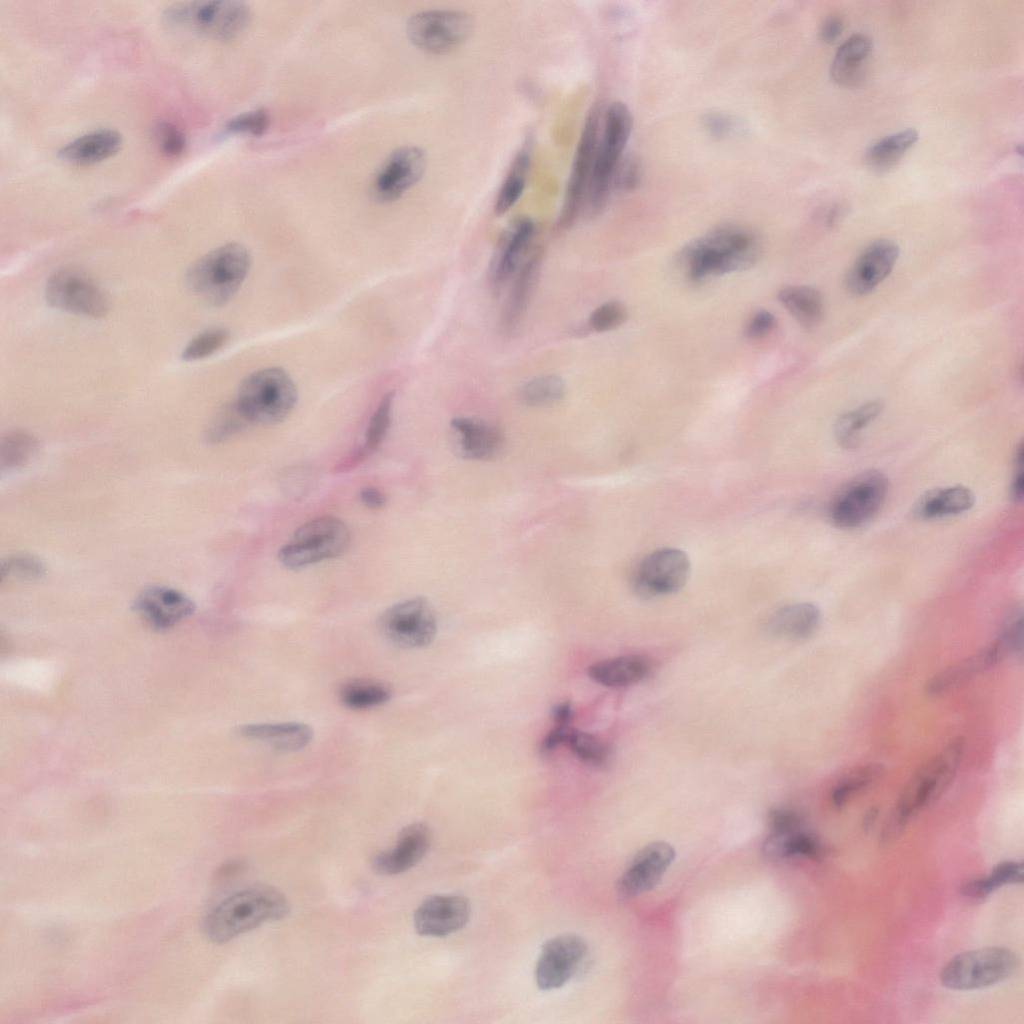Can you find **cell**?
<instances>
[{
	"instance_id": "cell-1",
	"label": "cell",
	"mask_w": 1024,
	"mask_h": 1024,
	"mask_svg": "<svg viewBox=\"0 0 1024 1024\" xmlns=\"http://www.w3.org/2000/svg\"><path fill=\"white\" fill-rule=\"evenodd\" d=\"M762 253L758 236L749 228L723 224L691 240L680 252L688 276L701 281L708 276L749 269Z\"/></svg>"
},
{
	"instance_id": "cell-2",
	"label": "cell",
	"mask_w": 1024,
	"mask_h": 1024,
	"mask_svg": "<svg viewBox=\"0 0 1024 1024\" xmlns=\"http://www.w3.org/2000/svg\"><path fill=\"white\" fill-rule=\"evenodd\" d=\"M289 911V903L278 889L253 885L214 906L204 917L202 930L210 941L222 944L266 922L280 920Z\"/></svg>"
},
{
	"instance_id": "cell-3",
	"label": "cell",
	"mask_w": 1024,
	"mask_h": 1024,
	"mask_svg": "<svg viewBox=\"0 0 1024 1024\" xmlns=\"http://www.w3.org/2000/svg\"><path fill=\"white\" fill-rule=\"evenodd\" d=\"M633 119L629 108L620 101L611 103L601 117L594 164L585 203L589 216L602 212L612 188L615 171L632 131Z\"/></svg>"
},
{
	"instance_id": "cell-4",
	"label": "cell",
	"mask_w": 1024,
	"mask_h": 1024,
	"mask_svg": "<svg viewBox=\"0 0 1024 1024\" xmlns=\"http://www.w3.org/2000/svg\"><path fill=\"white\" fill-rule=\"evenodd\" d=\"M251 268V255L239 243H227L208 252L189 268L186 282L199 298L214 306L226 304L237 293Z\"/></svg>"
},
{
	"instance_id": "cell-5",
	"label": "cell",
	"mask_w": 1024,
	"mask_h": 1024,
	"mask_svg": "<svg viewBox=\"0 0 1024 1024\" xmlns=\"http://www.w3.org/2000/svg\"><path fill=\"white\" fill-rule=\"evenodd\" d=\"M163 17L165 23L174 29L192 31L227 42L237 38L247 28L251 11L241 1H189L169 6Z\"/></svg>"
},
{
	"instance_id": "cell-6",
	"label": "cell",
	"mask_w": 1024,
	"mask_h": 1024,
	"mask_svg": "<svg viewBox=\"0 0 1024 1024\" xmlns=\"http://www.w3.org/2000/svg\"><path fill=\"white\" fill-rule=\"evenodd\" d=\"M297 396V387L289 374L271 367L245 378L235 402L251 424H275L291 413Z\"/></svg>"
},
{
	"instance_id": "cell-7",
	"label": "cell",
	"mask_w": 1024,
	"mask_h": 1024,
	"mask_svg": "<svg viewBox=\"0 0 1024 1024\" xmlns=\"http://www.w3.org/2000/svg\"><path fill=\"white\" fill-rule=\"evenodd\" d=\"M350 538V530L341 519L331 515L317 517L294 532L279 550L278 559L286 568L300 569L340 556L348 548Z\"/></svg>"
},
{
	"instance_id": "cell-8",
	"label": "cell",
	"mask_w": 1024,
	"mask_h": 1024,
	"mask_svg": "<svg viewBox=\"0 0 1024 1024\" xmlns=\"http://www.w3.org/2000/svg\"><path fill=\"white\" fill-rule=\"evenodd\" d=\"M964 746L963 737L951 739L916 772L905 787L891 820L903 827L912 813L934 802L945 792L956 776Z\"/></svg>"
},
{
	"instance_id": "cell-9",
	"label": "cell",
	"mask_w": 1024,
	"mask_h": 1024,
	"mask_svg": "<svg viewBox=\"0 0 1024 1024\" xmlns=\"http://www.w3.org/2000/svg\"><path fill=\"white\" fill-rule=\"evenodd\" d=\"M1017 967V957L1009 949L988 947L953 957L942 969V984L954 990H973L995 985L1007 979Z\"/></svg>"
},
{
	"instance_id": "cell-10",
	"label": "cell",
	"mask_w": 1024,
	"mask_h": 1024,
	"mask_svg": "<svg viewBox=\"0 0 1024 1024\" xmlns=\"http://www.w3.org/2000/svg\"><path fill=\"white\" fill-rule=\"evenodd\" d=\"M889 481L880 471H867L849 481L833 497L828 515L839 528H856L870 521L886 500Z\"/></svg>"
},
{
	"instance_id": "cell-11",
	"label": "cell",
	"mask_w": 1024,
	"mask_h": 1024,
	"mask_svg": "<svg viewBox=\"0 0 1024 1024\" xmlns=\"http://www.w3.org/2000/svg\"><path fill=\"white\" fill-rule=\"evenodd\" d=\"M473 21L457 10H426L412 15L406 24L409 41L430 54H444L461 46L471 35Z\"/></svg>"
},
{
	"instance_id": "cell-12",
	"label": "cell",
	"mask_w": 1024,
	"mask_h": 1024,
	"mask_svg": "<svg viewBox=\"0 0 1024 1024\" xmlns=\"http://www.w3.org/2000/svg\"><path fill=\"white\" fill-rule=\"evenodd\" d=\"M382 634L403 648H422L429 645L437 633V619L430 603L417 596L395 603L380 616Z\"/></svg>"
},
{
	"instance_id": "cell-13",
	"label": "cell",
	"mask_w": 1024,
	"mask_h": 1024,
	"mask_svg": "<svg viewBox=\"0 0 1024 1024\" xmlns=\"http://www.w3.org/2000/svg\"><path fill=\"white\" fill-rule=\"evenodd\" d=\"M45 297L56 309L86 317H103L109 309L108 299L100 287L75 268L55 271L47 281Z\"/></svg>"
},
{
	"instance_id": "cell-14",
	"label": "cell",
	"mask_w": 1024,
	"mask_h": 1024,
	"mask_svg": "<svg viewBox=\"0 0 1024 1024\" xmlns=\"http://www.w3.org/2000/svg\"><path fill=\"white\" fill-rule=\"evenodd\" d=\"M690 574L688 556L677 548H662L644 557L631 575V586L641 597L656 598L679 591Z\"/></svg>"
},
{
	"instance_id": "cell-15",
	"label": "cell",
	"mask_w": 1024,
	"mask_h": 1024,
	"mask_svg": "<svg viewBox=\"0 0 1024 1024\" xmlns=\"http://www.w3.org/2000/svg\"><path fill=\"white\" fill-rule=\"evenodd\" d=\"M601 112V109L595 106L586 118L557 223L560 229H568L574 224L585 203L600 131Z\"/></svg>"
},
{
	"instance_id": "cell-16",
	"label": "cell",
	"mask_w": 1024,
	"mask_h": 1024,
	"mask_svg": "<svg viewBox=\"0 0 1024 1024\" xmlns=\"http://www.w3.org/2000/svg\"><path fill=\"white\" fill-rule=\"evenodd\" d=\"M586 954L587 945L580 936L563 934L549 939L536 964L537 986L545 991L562 987L575 975Z\"/></svg>"
},
{
	"instance_id": "cell-17",
	"label": "cell",
	"mask_w": 1024,
	"mask_h": 1024,
	"mask_svg": "<svg viewBox=\"0 0 1024 1024\" xmlns=\"http://www.w3.org/2000/svg\"><path fill=\"white\" fill-rule=\"evenodd\" d=\"M426 155L416 146H402L392 151L378 169L372 182L373 196L381 202L401 197L423 176Z\"/></svg>"
},
{
	"instance_id": "cell-18",
	"label": "cell",
	"mask_w": 1024,
	"mask_h": 1024,
	"mask_svg": "<svg viewBox=\"0 0 1024 1024\" xmlns=\"http://www.w3.org/2000/svg\"><path fill=\"white\" fill-rule=\"evenodd\" d=\"M469 917L470 904L465 897L437 894L427 897L417 907L413 923L419 935L445 937L462 929Z\"/></svg>"
},
{
	"instance_id": "cell-19",
	"label": "cell",
	"mask_w": 1024,
	"mask_h": 1024,
	"mask_svg": "<svg viewBox=\"0 0 1024 1024\" xmlns=\"http://www.w3.org/2000/svg\"><path fill=\"white\" fill-rule=\"evenodd\" d=\"M899 247L892 240L878 239L857 257L844 278L846 290L854 296L872 292L892 272Z\"/></svg>"
},
{
	"instance_id": "cell-20",
	"label": "cell",
	"mask_w": 1024,
	"mask_h": 1024,
	"mask_svg": "<svg viewBox=\"0 0 1024 1024\" xmlns=\"http://www.w3.org/2000/svg\"><path fill=\"white\" fill-rule=\"evenodd\" d=\"M675 858L674 848L662 841L642 848L618 881L622 896L633 897L653 889Z\"/></svg>"
},
{
	"instance_id": "cell-21",
	"label": "cell",
	"mask_w": 1024,
	"mask_h": 1024,
	"mask_svg": "<svg viewBox=\"0 0 1024 1024\" xmlns=\"http://www.w3.org/2000/svg\"><path fill=\"white\" fill-rule=\"evenodd\" d=\"M138 614L155 629H168L190 617L195 605L184 593L167 586H150L134 603Z\"/></svg>"
},
{
	"instance_id": "cell-22",
	"label": "cell",
	"mask_w": 1024,
	"mask_h": 1024,
	"mask_svg": "<svg viewBox=\"0 0 1024 1024\" xmlns=\"http://www.w3.org/2000/svg\"><path fill=\"white\" fill-rule=\"evenodd\" d=\"M430 832L426 825L413 823L398 834L396 844L379 852L372 859V868L379 875L403 873L422 860L429 849Z\"/></svg>"
},
{
	"instance_id": "cell-23",
	"label": "cell",
	"mask_w": 1024,
	"mask_h": 1024,
	"mask_svg": "<svg viewBox=\"0 0 1024 1024\" xmlns=\"http://www.w3.org/2000/svg\"><path fill=\"white\" fill-rule=\"evenodd\" d=\"M534 233V222L529 218H521L501 237L489 271L490 288L496 295L518 271L520 260Z\"/></svg>"
},
{
	"instance_id": "cell-24",
	"label": "cell",
	"mask_w": 1024,
	"mask_h": 1024,
	"mask_svg": "<svg viewBox=\"0 0 1024 1024\" xmlns=\"http://www.w3.org/2000/svg\"><path fill=\"white\" fill-rule=\"evenodd\" d=\"M454 446L462 457L489 460L503 447V435L493 424L474 417L458 416L451 420Z\"/></svg>"
},
{
	"instance_id": "cell-25",
	"label": "cell",
	"mask_w": 1024,
	"mask_h": 1024,
	"mask_svg": "<svg viewBox=\"0 0 1024 1024\" xmlns=\"http://www.w3.org/2000/svg\"><path fill=\"white\" fill-rule=\"evenodd\" d=\"M235 732L281 752L302 750L313 738L312 728L300 722L245 724L238 726Z\"/></svg>"
},
{
	"instance_id": "cell-26",
	"label": "cell",
	"mask_w": 1024,
	"mask_h": 1024,
	"mask_svg": "<svg viewBox=\"0 0 1024 1024\" xmlns=\"http://www.w3.org/2000/svg\"><path fill=\"white\" fill-rule=\"evenodd\" d=\"M123 140L119 132L98 129L77 137L64 145L59 157L77 165H91L113 157L121 149Z\"/></svg>"
},
{
	"instance_id": "cell-27",
	"label": "cell",
	"mask_w": 1024,
	"mask_h": 1024,
	"mask_svg": "<svg viewBox=\"0 0 1024 1024\" xmlns=\"http://www.w3.org/2000/svg\"><path fill=\"white\" fill-rule=\"evenodd\" d=\"M974 504V493L966 486L933 488L919 497L912 513L922 520L939 519L964 513Z\"/></svg>"
},
{
	"instance_id": "cell-28",
	"label": "cell",
	"mask_w": 1024,
	"mask_h": 1024,
	"mask_svg": "<svg viewBox=\"0 0 1024 1024\" xmlns=\"http://www.w3.org/2000/svg\"><path fill=\"white\" fill-rule=\"evenodd\" d=\"M540 251H537L519 267L501 316V327L505 334H511L524 316L540 267Z\"/></svg>"
},
{
	"instance_id": "cell-29",
	"label": "cell",
	"mask_w": 1024,
	"mask_h": 1024,
	"mask_svg": "<svg viewBox=\"0 0 1024 1024\" xmlns=\"http://www.w3.org/2000/svg\"><path fill=\"white\" fill-rule=\"evenodd\" d=\"M651 671V663L644 656L625 655L598 661L588 668L589 677L607 687H623L638 683Z\"/></svg>"
},
{
	"instance_id": "cell-30",
	"label": "cell",
	"mask_w": 1024,
	"mask_h": 1024,
	"mask_svg": "<svg viewBox=\"0 0 1024 1024\" xmlns=\"http://www.w3.org/2000/svg\"><path fill=\"white\" fill-rule=\"evenodd\" d=\"M820 621L819 608L812 603L801 602L775 611L767 622V629L775 636L805 639L815 633Z\"/></svg>"
},
{
	"instance_id": "cell-31",
	"label": "cell",
	"mask_w": 1024,
	"mask_h": 1024,
	"mask_svg": "<svg viewBox=\"0 0 1024 1024\" xmlns=\"http://www.w3.org/2000/svg\"><path fill=\"white\" fill-rule=\"evenodd\" d=\"M872 50L871 39L864 34L849 37L837 50L831 65V77L839 85L857 86L864 79L865 64Z\"/></svg>"
},
{
	"instance_id": "cell-32",
	"label": "cell",
	"mask_w": 1024,
	"mask_h": 1024,
	"mask_svg": "<svg viewBox=\"0 0 1024 1024\" xmlns=\"http://www.w3.org/2000/svg\"><path fill=\"white\" fill-rule=\"evenodd\" d=\"M990 646L934 675L926 684V692L937 696L962 684L997 664Z\"/></svg>"
},
{
	"instance_id": "cell-33",
	"label": "cell",
	"mask_w": 1024,
	"mask_h": 1024,
	"mask_svg": "<svg viewBox=\"0 0 1024 1024\" xmlns=\"http://www.w3.org/2000/svg\"><path fill=\"white\" fill-rule=\"evenodd\" d=\"M778 298L788 312L804 327H815L823 320V297L814 287L787 286L779 291Z\"/></svg>"
},
{
	"instance_id": "cell-34",
	"label": "cell",
	"mask_w": 1024,
	"mask_h": 1024,
	"mask_svg": "<svg viewBox=\"0 0 1024 1024\" xmlns=\"http://www.w3.org/2000/svg\"><path fill=\"white\" fill-rule=\"evenodd\" d=\"M763 851L773 858L793 856L818 857L822 847L816 837L803 827L780 832H772L763 844Z\"/></svg>"
},
{
	"instance_id": "cell-35",
	"label": "cell",
	"mask_w": 1024,
	"mask_h": 1024,
	"mask_svg": "<svg viewBox=\"0 0 1024 1024\" xmlns=\"http://www.w3.org/2000/svg\"><path fill=\"white\" fill-rule=\"evenodd\" d=\"M883 409L882 400H871L839 416L834 425L836 441L845 449L857 448L862 431L882 413Z\"/></svg>"
},
{
	"instance_id": "cell-36",
	"label": "cell",
	"mask_w": 1024,
	"mask_h": 1024,
	"mask_svg": "<svg viewBox=\"0 0 1024 1024\" xmlns=\"http://www.w3.org/2000/svg\"><path fill=\"white\" fill-rule=\"evenodd\" d=\"M392 697L388 685L374 679L354 678L347 680L339 689L342 704L352 710H365L381 706Z\"/></svg>"
},
{
	"instance_id": "cell-37",
	"label": "cell",
	"mask_w": 1024,
	"mask_h": 1024,
	"mask_svg": "<svg viewBox=\"0 0 1024 1024\" xmlns=\"http://www.w3.org/2000/svg\"><path fill=\"white\" fill-rule=\"evenodd\" d=\"M917 140L918 132L913 128L886 136L868 149L866 162L873 170L885 172L894 167Z\"/></svg>"
},
{
	"instance_id": "cell-38",
	"label": "cell",
	"mask_w": 1024,
	"mask_h": 1024,
	"mask_svg": "<svg viewBox=\"0 0 1024 1024\" xmlns=\"http://www.w3.org/2000/svg\"><path fill=\"white\" fill-rule=\"evenodd\" d=\"M529 167L530 150L524 146L513 159L500 187L495 203V212L498 215L508 212L520 199L526 186Z\"/></svg>"
},
{
	"instance_id": "cell-39",
	"label": "cell",
	"mask_w": 1024,
	"mask_h": 1024,
	"mask_svg": "<svg viewBox=\"0 0 1024 1024\" xmlns=\"http://www.w3.org/2000/svg\"><path fill=\"white\" fill-rule=\"evenodd\" d=\"M37 450V441L29 433L14 431L1 441V470L17 469L27 463Z\"/></svg>"
},
{
	"instance_id": "cell-40",
	"label": "cell",
	"mask_w": 1024,
	"mask_h": 1024,
	"mask_svg": "<svg viewBox=\"0 0 1024 1024\" xmlns=\"http://www.w3.org/2000/svg\"><path fill=\"white\" fill-rule=\"evenodd\" d=\"M565 394V384L555 375H545L527 382L520 390V399L528 406L543 407L559 402Z\"/></svg>"
},
{
	"instance_id": "cell-41",
	"label": "cell",
	"mask_w": 1024,
	"mask_h": 1024,
	"mask_svg": "<svg viewBox=\"0 0 1024 1024\" xmlns=\"http://www.w3.org/2000/svg\"><path fill=\"white\" fill-rule=\"evenodd\" d=\"M880 764H867L847 772L833 788L832 801L836 807H842L855 792L869 786L884 773Z\"/></svg>"
},
{
	"instance_id": "cell-42",
	"label": "cell",
	"mask_w": 1024,
	"mask_h": 1024,
	"mask_svg": "<svg viewBox=\"0 0 1024 1024\" xmlns=\"http://www.w3.org/2000/svg\"><path fill=\"white\" fill-rule=\"evenodd\" d=\"M565 743L575 756L586 764L600 766L609 758L607 745L587 732L571 729Z\"/></svg>"
},
{
	"instance_id": "cell-43",
	"label": "cell",
	"mask_w": 1024,
	"mask_h": 1024,
	"mask_svg": "<svg viewBox=\"0 0 1024 1024\" xmlns=\"http://www.w3.org/2000/svg\"><path fill=\"white\" fill-rule=\"evenodd\" d=\"M1023 611L1017 607L1010 612L1002 624L996 640L991 644L1000 660L1011 654L1022 653Z\"/></svg>"
},
{
	"instance_id": "cell-44",
	"label": "cell",
	"mask_w": 1024,
	"mask_h": 1024,
	"mask_svg": "<svg viewBox=\"0 0 1024 1024\" xmlns=\"http://www.w3.org/2000/svg\"><path fill=\"white\" fill-rule=\"evenodd\" d=\"M249 424L251 423L234 401L224 406L216 414L208 427L206 438L211 443L222 442L243 430Z\"/></svg>"
},
{
	"instance_id": "cell-45",
	"label": "cell",
	"mask_w": 1024,
	"mask_h": 1024,
	"mask_svg": "<svg viewBox=\"0 0 1024 1024\" xmlns=\"http://www.w3.org/2000/svg\"><path fill=\"white\" fill-rule=\"evenodd\" d=\"M46 574L42 561L27 554H16L3 559L0 564L1 579L39 580Z\"/></svg>"
},
{
	"instance_id": "cell-46",
	"label": "cell",
	"mask_w": 1024,
	"mask_h": 1024,
	"mask_svg": "<svg viewBox=\"0 0 1024 1024\" xmlns=\"http://www.w3.org/2000/svg\"><path fill=\"white\" fill-rule=\"evenodd\" d=\"M229 340V332L220 327L207 329L194 337L182 352L185 361H196L211 356Z\"/></svg>"
},
{
	"instance_id": "cell-47",
	"label": "cell",
	"mask_w": 1024,
	"mask_h": 1024,
	"mask_svg": "<svg viewBox=\"0 0 1024 1024\" xmlns=\"http://www.w3.org/2000/svg\"><path fill=\"white\" fill-rule=\"evenodd\" d=\"M393 399V392L384 395L369 420L365 435V449L369 452H373L379 447L389 430Z\"/></svg>"
},
{
	"instance_id": "cell-48",
	"label": "cell",
	"mask_w": 1024,
	"mask_h": 1024,
	"mask_svg": "<svg viewBox=\"0 0 1024 1024\" xmlns=\"http://www.w3.org/2000/svg\"><path fill=\"white\" fill-rule=\"evenodd\" d=\"M626 319V307L621 302L608 301L591 313L588 326L595 332H607L621 326Z\"/></svg>"
},
{
	"instance_id": "cell-49",
	"label": "cell",
	"mask_w": 1024,
	"mask_h": 1024,
	"mask_svg": "<svg viewBox=\"0 0 1024 1024\" xmlns=\"http://www.w3.org/2000/svg\"><path fill=\"white\" fill-rule=\"evenodd\" d=\"M268 125L267 111L259 108L234 116L226 123L225 130L230 134L260 136L267 130Z\"/></svg>"
},
{
	"instance_id": "cell-50",
	"label": "cell",
	"mask_w": 1024,
	"mask_h": 1024,
	"mask_svg": "<svg viewBox=\"0 0 1024 1024\" xmlns=\"http://www.w3.org/2000/svg\"><path fill=\"white\" fill-rule=\"evenodd\" d=\"M705 129L716 138H724L740 133L743 124L733 116L721 112H708L702 119Z\"/></svg>"
},
{
	"instance_id": "cell-51",
	"label": "cell",
	"mask_w": 1024,
	"mask_h": 1024,
	"mask_svg": "<svg viewBox=\"0 0 1024 1024\" xmlns=\"http://www.w3.org/2000/svg\"><path fill=\"white\" fill-rule=\"evenodd\" d=\"M640 178L641 170L636 158H623L615 171L612 187L622 191H631L637 187Z\"/></svg>"
},
{
	"instance_id": "cell-52",
	"label": "cell",
	"mask_w": 1024,
	"mask_h": 1024,
	"mask_svg": "<svg viewBox=\"0 0 1024 1024\" xmlns=\"http://www.w3.org/2000/svg\"><path fill=\"white\" fill-rule=\"evenodd\" d=\"M157 130L161 149L166 155L177 156L183 152L186 139L177 127L169 123H163Z\"/></svg>"
},
{
	"instance_id": "cell-53",
	"label": "cell",
	"mask_w": 1024,
	"mask_h": 1024,
	"mask_svg": "<svg viewBox=\"0 0 1024 1024\" xmlns=\"http://www.w3.org/2000/svg\"><path fill=\"white\" fill-rule=\"evenodd\" d=\"M1023 873L1022 862L1005 861L995 866L988 876L998 889L1004 884L1022 883Z\"/></svg>"
},
{
	"instance_id": "cell-54",
	"label": "cell",
	"mask_w": 1024,
	"mask_h": 1024,
	"mask_svg": "<svg viewBox=\"0 0 1024 1024\" xmlns=\"http://www.w3.org/2000/svg\"><path fill=\"white\" fill-rule=\"evenodd\" d=\"M776 324V318L772 313L767 310H759L747 324L745 334L749 338H761L770 333Z\"/></svg>"
},
{
	"instance_id": "cell-55",
	"label": "cell",
	"mask_w": 1024,
	"mask_h": 1024,
	"mask_svg": "<svg viewBox=\"0 0 1024 1024\" xmlns=\"http://www.w3.org/2000/svg\"><path fill=\"white\" fill-rule=\"evenodd\" d=\"M772 832L788 831L802 827L801 818L788 809H772L768 814Z\"/></svg>"
},
{
	"instance_id": "cell-56",
	"label": "cell",
	"mask_w": 1024,
	"mask_h": 1024,
	"mask_svg": "<svg viewBox=\"0 0 1024 1024\" xmlns=\"http://www.w3.org/2000/svg\"><path fill=\"white\" fill-rule=\"evenodd\" d=\"M996 890L990 877L975 878L965 882L961 888V894L972 899H982Z\"/></svg>"
},
{
	"instance_id": "cell-57",
	"label": "cell",
	"mask_w": 1024,
	"mask_h": 1024,
	"mask_svg": "<svg viewBox=\"0 0 1024 1024\" xmlns=\"http://www.w3.org/2000/svg\"><path fill=\"white\" fill-rule=\"evenodd\" d=\"M571 729L569 725L555 724V727L543 738L540 752L543 755L553 752L559 745L566 742Z\"/></svg>"
},
{
	"instance_id": "cell-58",
	"label": "cell",
	"mask_w": 1024,
	"mask_h": 1024,
	"mask_svg": "<svg viewBox=\"0 0 1024 1024\" xmlns=\"http://www.w3.org/2000/svg\"><path fill=\"white\" fill-rule=\"evenodd\" d=\"M843 22L838 17H829L821 26L820 35L824 42L833 43L841 35Z\"/></svg>"
},
{
	"instance_id": "cell-59",
	"label": "cell",
	"mask_w": 1024,
	"mask_h": 1024,
	"mask_svg": "<svg viewBox=\"0 0 1024 1024\" xmlns=\"http://www.w3.org/2000/svg\"><path fill=\"white\" fill-rule=\"evenodd\" d=\"M360 499L370 509H380L386 503L385 494L374 487L363 488L360 492Z\"/></svg>"
},
{
	"instance_id": "cell-60",
	"label": "cell",
	"mask_w": 1024,
	"mask_h": 1024,
	"mask_svg": "<svg viewBox=\"0 0 1024 1024\" xmlns=\"http://www.w3.org/2000/svg\"><path fill=\"white\" fill-rule=\"evenodd\" d=\"M572 715V706L568 701L560 702L552 709L555 724L569 725Z\"/></svg>"
},
{
	"instance_id": "cell-61",
	"label": "cell",
	"mask_w": 1024,
	"mask_h": 1024,
	"mask_svg": "<svg viewBox=\"0 0 1024 1024\" xmlns=\"http://www.w3.org/2000/svg\"><path fill=\"white\" fill-rule=\"evenodd\" d=\"M1023 493H1024L1023 466H1016V471H1015L1014 477H1013L1012 482H1011V487H1010V497H1011V499L1014 502L1018 503V502L1022 501Z\"/></svg>"
},
{
	"instance_id": "cell-62",
	"label": "cell",
	"mask_w": 1024,
	"mask_h": 1024,
	"mask_svg": "<svg viewBox=\"0 0 1024 1024\" xmlns=\"http://www.w3.org/2000/svg\"><path fill=\"white\" fill-rule=\"evenodd\" d=\"M877 816L878 809L876 807H871L865 812L862 819V827L864 831H869V829L874 825Z\"/></svg>"
}]
</instances>
